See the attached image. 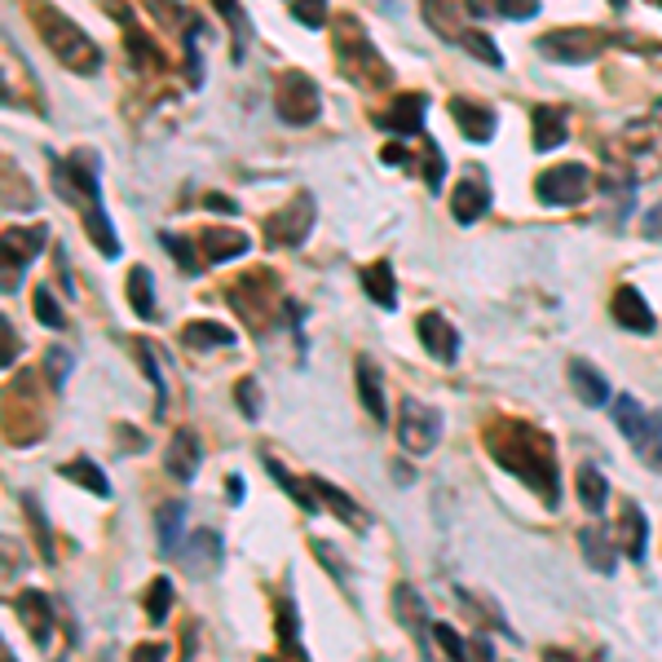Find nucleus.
<instances>
[{
	"mask_svg": "<svg viewBox=\"0 0 662 662\" xmlns=\"http://www.w3.org/2000/svg\"><path fill=\"white\" fill-rule=\"evenodd\" d=\"M490 456L512 473L521 477L534 495L547 499V508L561 504V486H557V456H552V437H543L539 428L521 424V419H504L490 428Z\"/></svg>",
	"mask_w": 662,
	"mask_h": 662,
	"instance_id": "obj_1",
	"label": "nucleus"
},
{
	"mask_svg": "<svg viewBox=\"0 0 662 662\" xmlns=\"http://www.w3.org/2000/svg\"><path fill=\"white\" fill-rule=\"evenodd\" d=\"M610 415H614L618 433L631 441V451L640 456V464L653 469V473H662V415L645 411L631 393L610 398Z\"/></svg>",
	"mask_w": 662,
	"mask_h": 662,
	"instance_id": "obj_2",
	"label": "nucleus"
},
{
	"mask_svg": "<svg viewBox=\"0 0 662 662\" xmlns=\"http://www.w3.org/2000/svg\"><path fill=\"white\" fill-rule=\"evenodd\" d=\"M40 36H45V45L54 49V58H58L67 71H75V75H97L102 54H97V45H93L67 14L45 10V14H40Z\"/></svg>",
	"mask_w": 662,
	"mask_h": 662,
	"instance_id": "obj_3",
	"label": "nucleus"
},
{
	"mask_svg": "<svg viewBox=\"0 0 662 662\" xmlns=\"http://www.w3.org/2000/svg\"><path fill=\"white\" fill-rule=\"evenodd\" d=\"M274 110H279L283 125L305 129L322 116V93L305 71H283L279 84H274Z\"/></svg>",
	"mask_w": 662,
	"mask_h": 662,
	"instance_id": "obj_4",
	"label": "nucleus"
},
{
	"mask_svg": "<svg viewBox=\"0 0 662 662\" xmlns=\"http://www.w3.org/2000/svg\"><path fill=\"white\" fill-rule=\"evenodd\" d=\"M398 441H402V451L406 456H428L437 441H441V411L419 402V398H402L398 406Z\"/></svg>",
	"mask_w": 662,
	"mask_h": 662,
	"instance_id": "obj_5",
	"label": "nucleus"
},
{
	"mask_svg": "<svg viewBox=\"0 0 662 662\" xmlns=\"http://www.w3.org/2000/svg\"><path fill=\"white\" fill-rule=\"evenodd\" d=\"M314 216H318L314 194L287 199L279 212L265 216V244H274V248H300L309 239V230H314Z\"/></svg>",
	"mask_w": 662,
	"mask_h": 662,
	"instance_id": "obj_6",
	"label": "nucleus"
},
{
	"mask_svg": "<svg viewBox=\"0 0 662 662\" xmlns=\"http://www.w3.org/2000/svg\"><path fill=\"white\" fill-rule=\"evenodd\" d=\"M336 58H341V67H345L350 75H358V62H363V67H367V84H389V67L380 62L376 45L363 36V27H358L354 19H341V23H336Z\"/></svg>",
	"mask_w": 662,
	"mask_h": 662,
	"instance_id": "obj_7",
	"label": "nucleus"
},
{
	"mask_svg": "<svg viewBox=\"0 0 662 662\" xmlns=\"http://www.w3.org/2000/svg\"><path fill=\"white\" fill-rule=\"evenodd\" d=\"M592 186V168L588 164H552L547 173L534 177V194L552 208H575Z\"/></svg>",
	"mask_w": 662,
	"mask_h": 662,
	"instance_id": "obj_8",
	"label": "nucleus"
},
{
	"mask_svg": "<svg viewBox=\"0 0 662 662\" xmlns=\"http://www.w3.org/2000/svg\"><path fill=\"white\" fill-rule=\"evenodd\" d=\"M45 244H49V230H45V226H27V230L10 226L5 235H0V257H5V296H14L23 270L36 261V252H40Z\"/></svg>",
	"mask_w": 662,
	"mask_h": 662,
	"instance_id": "obj_9",
	"label": "nucleus"
},
{
	"mask_svg": "<svg viewBox=\"0 0 662 662\" xmlns=\"http://www.w3.org/2000/svg\"><path fill=\"white\" fill-rule=\"evenodd\" d=\"M601 49H605V36L592 27H561L539 40V54L552 62H592L601 58Z\"/></svg>",
	"mask_w": 662,
	"mask_h": 662,
	"instance_id": "obj_10",
	"label": "nucleus"
},
{
	"mask_svg": "<svg viewBox=\"0 0 662 662\" xmlns=\"http://www.w3.org/2000/svg\"><path fill=\"white\" fill-rule=\"evenodd\" d=\"M177 557H181L186 575L208 579V575H216L221 566H226V543H221V534H216V530H194V534L181 543Z\"/></svg>",
	"mask_w": 662,
	"mask_h": 662,
	"instance_id": "obj_11",
	"label": "nucleus"
},
{
	"mask_svg": "<svg viewBox=\"0 0 662 662\" xmlns=\"http://www.w3.org/2000/svg\"><path fill=\"white\" fill-rule=\"evenodd\" d=\"M424 116H428V97L424 93H402L393 97V106L385 110V116H376V125L385 133H398V138H424Z\"/></svg>",
	"mask_w": 662,
	"mask_h": 662,
	"instance_id": "obj_12",
	"label": "nucleus"
},
{
	"mask_svg": "<svg viewBox=\"0 0 662 662\" xmlns=\"http://www.w3.org/2000/svg\"><path fill=\"white\" fill-rule=\"evenodd\" d=\"M415 331H419V341H424L428 358L447 363V367L460 358V331H456V322H451V318H441V314H419Z\"/></svg>",
	"mask_w": 662,
	"mask_h": 662,
	"instance_id": "obj_13",
	"label": "nucleus"
},
{
	"mask_svg": "<svg viewBox=\"0 0 662 662\" xmlns=\"http://www.w3.org/2000/svg\"><path fill=\"white\" fill-rule=\"evenodd\" d=\"M199 460H203V451H199L194 428H177V433L168 437V447H164V473L186 486V482H194Z\"/></svg>",
	"mask_w": 662,
	"mask_h": 662,
	"instance_id": "obj_14",
	"label": "nucleus"
},
{
	"mask_svg": "<svg viewBox=\"0 0 662 662\" xmlns=\"http://www.w3.org/2000/svg\"><path fill=\"white\" fill-rule=\"evenodd\" d=\"M14 610H19V618L27 623L36 649H49V645H54V601L32 588V592H23V596L14 601Z\"/></svg>",
	"mask_w": 662,
	"mask_h": 662,
	"instance_id": "obj_15",
	"label": "nucleus"
},
{
	"mask_svg": "<svg viewBox=\"0 0 662 662\" xmlns=\"http://www.w3.org/2000/svg\"><path fill=\"white\" fill-rule=\"evenodd\" d=\"M610 314H614V322H618V327L636 331V336H649V331L658 327L653 309L645 305V296H640V292H636L631 283H623V287L614 292V305H610Z\"/></svg>",
	"mask_w": 662,
	"mask_h": 662,
	"instance_id": "obj_16",
	"label": "nucleus"
},
{
	"mask_svg": "<svg viewBox=\"0 0 662 662\" xmlns=\"http://www.w3.org/2000/svg\"><path fill=\"white\" fill-rule=\"evenodd\" d=\"M451 120L460 125V133L469 142H490L495 129H499V116L486 106V102H469V97H456L451 102Z\"/></svg>",
	"mask_w": 662,
	"mask_h": 662,
	"instance_id": "obj_17",
	"label": "nucleus"
},
{
	"mask_svg": "<svg viewBox=\"0 0 662 662\" xmlns=\"http://www.w3.org/2000/svg\"><path fill=\"white\" fill-rule=\"evenodd\" d=\"M451 212H456L460 226H477V221L490 212V186H486V177H482V173H477V177H464V181L456 186V194H451Z\"/></svg>",
	"mask_w": 662,
	"mask_h": 662,
	"instance_id": "obj_18",
	"label": "nucleus"
},
{
	"mask_svg": "<svg viewBox=\"0 0 662 662\" xmlns=\"http://www.w3.org/2000/svg\"><path fill=\"white\" fill-rule=\"evenodd\" d=\"M534 151L547 155V151H561L570 142V116L561 106H534Z\"/></svg>",
	"mask_w": 662,
	"mask_h": 662,
	"instance_id": "obj_19",
	"label": "nucleus"
},
{
	"mask_svg": "<svg viewBox=\"0 0 662 662\" xmlns=\"http://www.w3.org/2000/svg\"><path fill=\"white\" fill-rule=\"evenodd\" d=\"M393 605H398V618H402V627L415 636V649L428 658V653H433V645H428V610H424L419 592H415V588H406V583H398V592H393Z\"/></svg>",
	"mask_w": 662,
	"mask_h": 662,
	"instance_id": "obj_20",
	"label": "nucleus"
},
{
	"mask_svg": "<svg viewBox=\"0 0 662 662\" xmlns=\"http://www.w3.org/2000/svg\"><path fill=\"white\" fill-rule=\"evenodd\" d=\"M248 248H252V239L239 235V230H203V235H199V257H203V265H226V261H235V257H248Z\"/></svg>",
	"mask_w": 662,
	"mask_h": 662,
	"instance_id": "obj_21",
	"label": "nucleus"
},
{
	"mask_svg": "<svg viewBox=\"0 0 662 662\" xmlns=\"http://www.w3.org/2000/svg\"><path fill=\"white\" fill-rule=\"evenodd\" d=\"M579 547H583V561L596 575H614L618 570V552H614V543H610V534L601 525H583L579 530Z\"/></svg>",
	"mask_w": 662,
	"mask_h": 662,
	"instance_id": "obj_22",
	"label": "nucleus"
},
{
	"mask_svg": "<svg viewBox=\"0 0 662 662\" xmlns=\"http://www.w3.org/2000/svg\"><path fill=\"white\" fill-rule=\"evenodd\" d=\"M181 341H186V350H226V345H235L239 336H235V327H226V322L199 318V322H186V327H181Z\"/></svg>",
	"mask_w": 662,
	"mask_h": 662,
	"instance_id": "obj_23",
	"label": "nucleus"
},
{
	"mask_svg": "<svg viewBox=\"0 0 662 662\" xmlns=\"http://www.w3.org/2000/svg\"><path fill=\"white\" fill-rule=\"evenodd\" d=\"M618 534H623V552L631 561H645V552H649V521L640 512V504H623V517H618Z\"/></svg>",
	"mask_w": 662,
	"mask_h": 662,
	"instance_id": "obj_24",
	"label": "nucleus"
},
{
	"mask_svg": "<svg viewBox=\"0 0 662 662\" xmlns=\"http://www.w3.org/2000/svg\"><path fill=\"white\" fill-rule=\"evenodd\" d=\"M354 371H358V398H363V406L371 411L376 424H389V398H385V385H380V371L371 367V358H358Z\"/></svg>",
	"mask_w": 662,
	"mask_h": 662,
	"instance_id": "obj_25",
	"label": "nucleus"
},
{
	"mask_svg": "<svg viewBox=\"0 0 662 662\" xmlns=\"http://www.w3.org/2000/svg\"><path fill=\"white\" fill-rule=\"evenodd\" d=\"M570 389H575L588 406H605V402H610V380H605L592 363H583V358H570Z\"/></svg>",
	"mask_w": 662,
	"mask_h": 662,
	"instance_id": "obj_26",
	"label": "nucleus"
},
{
	"mask_svg": "<svg viewBox=\"0 0 662 662\" xmlns=\"http://www.w3.org/2000/svg\"><path fill=\"white\" fill-rule=\"evenodd\" d=\"M309 486L318 490V499H322L331 512H341V521H345L350 530H358V534L367 530V512H363V508H358L341 486H331V482H322V477H309Z\"/></svg>",
	"mask_w": 662,
	"mask_h": 662,
	"instance_id": "obj_27",
	"label": "nucleus"
},
{
	"mask_svg": "<svg viewBox=\"0 0 662 662\" xmlns=\"http://www.w3.org/2000/svg\"><path fill=\"white\" fill-rule=\"evenodd\" d=\"M363 287L367 296L380 305V309H398V279H393V265L389 261H371L363 270Z\"/></svg>",
	"mask_w": 662,
	"mask_h": 662,
	"instance_id": "obj_28",
	"label": "nucleus"
},
{
	"mask_svg": "<svg viewBox=\"0 0 662 662\" xmlns=\"http://www.w3.org/2000/svg\"><path fill=\"white\" fill-rule=\"evenodd\" d=\"M181 530H186V504L173 499V504H164L159 517H155V534H159L164 557H177V552H181Z\"/></svg>",
	"mask_w": 662,
	"mask_h": 662,
	"instance_id": "obj_29",
	"label": "nucleus"
},
{
	"mask_svg": "<svg viewBox=\"0 0 662 662\" xmlns=\"http://www.w3.org/2000/svg\"><path fill=\"white\" fill-rule=\"evenodd\" d=\"M67 482H75V486H84V490H93L97 499H106L110 495V482H106V473L88 460V456H75V460H67L62 469H58Z\"/></svg>",
	"mask_w": 662,
	"mask_h": 662,
	"instance_id": "obj_30",
	"label": "nucleus"
},
{
	"mask_svg": "<svg viewBox=\"0 0 662 662\" xmlns=\"http://www.w3.org/2000/svg\"><path fill=\"white\" fill-rule=\"evenodd\" d=\"M579 504L588 508V512H605V504H610V482H605V473L596 469V464H579Z\"/></svg>",
	"mask_w": 662,
	"mask_h": 662,
	"instance_id": "obj_31",
	"label": "nucleus"
},
{
	"mask_svg": "<svg viewBox=\"0 0 662 662\" xmlns=\"http://www.w3.org/2000/svg\"><path fill=\"white\" fill-rule=\"evenodd\" d=\"M129 305H133V314L146 318V322L159 318V309H155V287H151V270H146V265H133V270H129Z\"/></svg>",
	"mask_w": 662,
	"mask_h": 662,
	"instance_id": "obj_32",
	"label": "nucleus"
},
{
	"mask_svg": "<svg viewBox=\"0 0 662 662\" xmlns=\"http://www.w3.org/2000/svg\"><path fill=\"white\" fill-rule=\"evenodd\" d=\"M261 464H265V473H270V477H274V482H279V486H283V490H287V495H292V499H296L305 512H318V499H314L318 490H314L309 482H296V477H292V473H287V469H283L274 456H261Z\"/></svg>",
	"mask_w": 662,
	"mask_h": 662,
	"instance_id": "obj_33",
	"label": "nucleus"
},
{
	"mask_svg": "<svg viewBox=\"0 0 662 662\" xmlns=\"http://www.w3.org/2000/svg\"><path fill=\"white\" fill-rule=\"evenodd\" d=\"M279 649L287 653V658H305V645H300V618H296V605L283 596L279 605Z\"/></svg>",
	"mask_w": 662,
	"mask_h": 662,
	"instance_id": "obj_34",
	"label": "nucleus"
},
{
	"mask_svg": "<svg viewBox=\"0 0 662 662\" xmlns=\"http://www.w3.org/2000/svg\"><path fill=\"white\" fill-rule=\"evenodd\" d=\"M159 244L177 257V270H181V274H199L203 257H194V244H190V239H181V235H173V230H159Z\"/></svg>",
	"mask_w": 662,
	"mask_h": 662,
	"instance_id": "obj_35",
	"label": "nucleus"
},
{
	"mask_svg": "<svg viewBox=\"0 0 662 662\" xmlns=\"http://www.w3.org/2000/svg\"><path fill=\"white\" fill-rule=\"evenodd\" d=\"M23 508H27V517H32V530H36V543H40V557L54 566V534H49V521H45V512H40V499H36V495H23Z\"/></svg>",
	"mask_w": 662,
	"mask_h": 662,
	"instance_id": "obj_36",
	"label": "nucleus"
},
{
	"mask_svg": "<svg viewBox=\"0 0 662 662\" xmlns=\"http://www.w3.org/2000/svg\"><path fill=\"white\" fill-rule=\"evenodd\" d=\"M168 610H173V583H168V579H155V583L146 588V618L159 627V623L168 618Z\"/></svg>",
	"mask_w": 662,
	"mask_h": 662,
	"instance_id": "obj_37",
	"label": "nucleus"
},
{
	"mask_svg": "<svg viewBox=\"0 0 662 662\" xmlns=\"http://www.w3.org/2000/svg\"><path fill=\"white\" fill-rule=\"evenodd\" d=\"M460 45H464L469 54H477L486 67H504V54H499V45H495L486 32H460Z\"/></svg>",
	"mask_w": 662,
	"mask_h": 662,
	"instance_id": "obj_38",
	"label": "nucleus"
},
{
	"mask_svg": "<svg viewBox=\"0 0 662 662\" xmlns=\"http://www.w3.org/2000/svg\"><path fill=\"white\" fill-rule=\"evenodd\" d=\"M441 177H447V155H441V146L424 133V181H428V190H441Z\"/></svg>",
	"mask_w": 662,
	"mask_h": 662,
	"instance_id": "obj_39",
	"label": "nucleus"
},
{
	"mask_svg": "<svg viewBox=\"0 0 662 662\" xmlns=\"http://www.w3.org/2000/svg\"><path fill=\"white\" fill-rule=\"evenodd\" d=\"M36 318H40L45 327H54V331H62V327H67V314H62V305H58L54 287H36Z\"/></svg>",
	"mask_w": 662,
	"mask_h": 662,
	"instance_id": "obj_40",
	"label": "nucleus"
},
{
	"mask_svg": "<svg viewBox=\"0 0 662 662\" xmlns=\"http://www.w3.org/2000/svg\"><path fill=\"white\" fill-rule=\"evenodd\" d=\"M216 5V14L230 23V32H235V54H244V40H248V19H244V10H239V0H212Z\"/></svg>",
	"mask_w": 662,
	"mask_h": 662,
	"instance_id": "obj_41",
	"label": "nucleus"
},
{
	"mask_svg": "<svg viewBox=\"0 0 662 662\" xmlns=\"http://www.w3.org/2000/svg\"><path fill=\"white\" fill-rule=\"evenodd\" d=\"M292 19L309 32H322L327 27V0H296L292 5Z\"/></svg>",
	"mask_w": 662,
	"mask_h": 662,
	"instance_id": "obj_42",
	"label": "nucleus"
},
{
	"mask_svg": "<svg viewBox=\"0 0 662 662\" xmlns=\"http://www.w3.org/2000/svg\"><path fill=\"white\" fill-rule=\"evenodd\" d=\"M133 354H138V363H142L146 380L155 385V393H159V402H164V398H168V389H164V371H159V358H155V350H151L146 341H133Z\"/></svg>",
	"mask_w": 662,
	"mask_h": 662,
	"instance_id": "obj_43",
	"label": "nucleus"
},
{
	"mask_svg": "<svg viewBox=\"0 0 662 662\" xmlns=\"http://www.w3.org/2000/svg\"><path fill=\"white\" fill-rule=\"evenodd\" d=\"M235 398H239V411H244L248 419H261V411H265V402H261V385H257L252 376H244V380H239V389H235Z\"/></svg>",
	"mask_w": 662,
	"mask_h": 662,
	"instance_id": "obj_44",
	"label": "nucleus"
},
{
	"mask_svg": "<svg viewBox=\"0 0 662 662\" xmlns=\"http://www.w3.org/2000/svg\"><path fill=\"white\" fill-rule=\"evenodd\" d=\"M433 636H437V645L447 649V658H456V662H464L469 658V645H464V636L451 627V623H433Z\"/></svg>",
	"mask_w": 662,
	"mask_h": 662,
	"instance_id": "obj_45",
	"label": "nucleus"
},
{
	"mask_svg": "<svg viewBox=\"0 0 662 662\" xmlns=\"http://www.w3.org/2000/svg\"><path fill=\"white\" fill-rule=\"evenodd\" d=\"M45 371H49V385H54V389H62V385H67V376H71V354H67L62 345H54V350L45 354Z\"/></svg>",
	"mask_w": 662,
	"mask_h": 662,
	"instance_id": "obj_46",
	"label": "nucleus"
},
{
	"mask_svg": "<svg viewBox=\"0 0 662 662\" xmlns=\"http://www.w3.org/2000/svg\"><path fill=\"white\" fill-rule=\"evenodd\" d=\"M495 14L512 19V23H525L539 14V0H495Z\"/></svg>",
	"mask_w": 662,
	"mask_h": 662,
	"instance_id": "obj_47",
	"label": "nucleus"
},
{
	"mask_svg": "<svg viewBox=\"0 0 662 662\" xmlns=\"http://www.w3.org/2000/svg\"><path fill=\"white\" fill-rule=\"evenodd\" d=\"M194 36H199V23L186 32V80L199 88L203 84V62H199V49H194Z\"/></svg>",
	"mask_w": 662,
	"mask_h": 662,
	"instance_id": "obj_48",
	"label": "nucleus"
},
{
	"mask_svg": "<svg viewBox=\"0 0 662 662\" xmlns=\"http://www.w3.org/2000/svg\"><path fill=\"white\" fill-rule=\"evenodd\" d=\"M640 235H645L649 244H662V199L640 216Z\"/></svg>",
	"mask_w": 662,
	"mask_h": 662,
	"instance_id": "obj_49",
	"label": "nucleus"
},
{
	"mask_svg": "<svg viewBox=\"0 0 662 662\" xmlns=\"http://www.w3.org/2000/svg\"><path fill=\"white\" fill-rule=\"evenodd\" d=\"M0 336H5V354H0V363H5V371H10V367H14V354L23 350V341L14 336V322H10V318H0Z\"/></svg>",
	"mask_w": 662,
	"mask_h": 662,
	"instance_id": "obj_50",
	"label": "nucleus"
},
{
	"mask_svg": "<svg viewBox=\"0 0 662 662\" xmlns=\"http://www.w3.org/2000/svg\"><path fill=\"white\" fill-rule=\"evenodd\" d=\"M208 208H212V212H230V216L239 212V203H235V199H226V194H208Z\"/></svg>",
	"mask_w": 662,
	"mask_h": 662,
	"instance_id": "obj_51",
	"label": "nucleus"
},
{
	"mask_svg": "<svg viewBox=\"0 0 662 662\" xmlns=\"http://www.w3.org/2000/svg\"><path fill=\"white\" fill-rule=\"evenodd\" d=\"M226 499H230V504H244V477H239V473L226 477Z\"/></svg>",
	"mask_w": 662,
	"mask_h": 662,
	"instance_id": "obj_52",
	"label": "nucleus"
},
{
	"mask_svg": "<svg viewBox=\"0 0 662 662\" xmlns=\"http://www.w3.org/2000/svg\"><path fill=\"white\" fill-rule=\"evenodd\" d=\"M164 653H168L164 645H138V649H133V658H164Z\"/></svg>",
	"mask_w": 662,
	"mask_h": 662,
	"instance_id": "obj_53",
	"label": "nucleus"
},
{
	"mask_svg": "<svg viewBox=\"0 0 662 662\" xmlns=\"http://www.w3.org/2000/svg\"><path fill=\"white\" fill-rule=\"evenodd\" d=\"M469 10L482 19V14H490V10H495V0H469Z\"/></svg>",
	"mask_w": 662,
	"mask_h": 662,
	"instance_id": "obj_54",
	"label": "nucleus"
},
{
	"mask_svg": "<svg viewBox=\"0 0 662 662\" xmlns=\"http://www.w3.org/2000/svg\"><path fill=\"white\" fill-rule=\"evenodd\" d=\"M610 5H614V10H623V5H627V0H610Z\"/></svg>",
	"mask_w": 662,
	"mask_h": 662,
	"instance_id": "obj_55",
	"label": "nucleus"
},
{
	"mask_svg": "<svg viewBox=\"0 0 662 662\" xmlns=\"http://www.w3.org/2000/svg\"><path fill=\"white\" fill-rule=\"evenodd\" d=\"M653 5H662V0H653Z\"/></svg>",
	"mask_w": 662,
	"mask_h": 662,
	"instance_id": "obj_56",
	"label": "nucleus"
}]
</instances>
